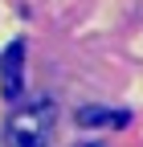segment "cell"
Wrapping results in <instances>:
<instances>
[{
	"label": "cell",
	"instance_id": "obj_2",
	"mask_svg": "<svg viewBox=\"0 0 143 147\" xmlns=\"http://www.w3.org/2000/svg\"><path fill=\"white\" fill-rule=\"evenodd\" d=\"M0 90L4 98H16L25 90V41H8V49L0 53Z\"/></svg>",
	"mask_w": 143,
	"mask_h": 147
},
{
	"label": "cell",
	"instance_id": "obj_1",
	"mask_svg": "<svg viewBox=\"0 0 143 147\" xmlns=\"http://www.w3.org/2000/svg\"><path fill=\"white\" fill-rule=\"evenodd\" d=\"M53 106L49 98L33 102L25 110H16L4 127V147H49V135H53Z\"/></svg>",
	"mask_w": 143,
	"mask_h": 147
},
{
	"label": "cell",
	"instance_id": "obj_4",
	"mask_svg": "<svg viewBox=\"0 0 143 147\" xmlns=\"http://www.w3.org/2000/svg\"><path fill=\"white\" fill-rule=\"evenodd\" d=\"M86 147H94V143H86Z\"/></svg>",
	"mask_w": 143,
	"mask_h": 147
},
{
	"label": "cell",
	"instance_id": "obj_3",
	"mask_svg": "<svg viewBox=\"0 0 143 147\" xmlns=\"http://www.w3.org/2000/svg\"><path fill=\"white\" fill-rule=\"evenodd\" d=\"M78 127H127L131 110H106V106H82L78 110Z\"/></svg>",
	"mask_w": 143,
	"mask_h": 147
}]
</instances>
